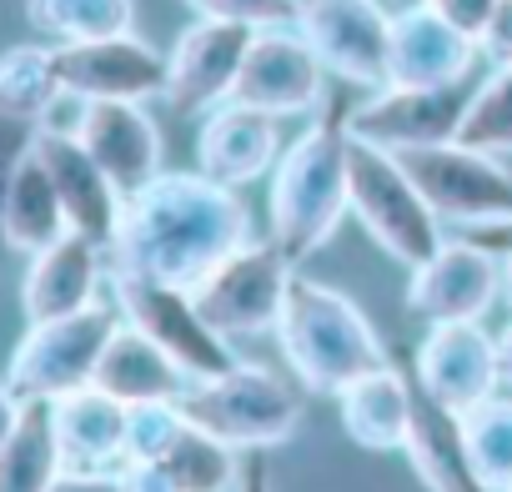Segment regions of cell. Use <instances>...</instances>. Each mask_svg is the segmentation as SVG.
Masks as SVG:
<instances>
[{"instance_id": "obj_1", "label": "cell", "mask_w": 512, "mask_h": 492, "mask_svg": "<svg viewBox=\"0 0 512 492\" xmlns=\"http://www.w3.org/2000/svg\"><path fill=\"white\" fill-rule=\"evenodd\" d=\"M251 241V211L236 186L201 171H161L136 196H126L106 262L121 277H151L171 287H196L221 257Z\"/></svg>"}, {"instance_id": "obj_2", "label": "cell", "mask_w": 512, "mask_h": 492, "mask_svg": "<svg viewBox=\"0 0 512 492\" xmlns=\"http://www.w3.org/2000/svg\"><path fill=\"white\" fill-rule=\"evenodd\" d=\"M347 96H327L312 126L282 146L267 186V216H272V241L302 267L337 236V226L352 216V191H347Z\"/></svg>"}, {"instance_id": "obj_3", "label": "cell", "mask_w": 512, "mask_h": 492, "mask_svg": "<svg viewBox=\"0 0 512 492\" xmlns=\"http://www.w3.org/2000/svg\"><path fill=\"white\" fill-rule=\"evenodd\" d=\"M277 347H282V362L292 367V377L322 397H337L347 382L392 362V352L377 337V327L367 322V312L352 297H342L337 287L312 282L302 272L287 287V302L277 317Z\"/></svg>"}, {"instance_id": "obj_4", "label": "cell", "mask_w": 512, "mask_h": 492, "mask_svg": "<svg viewBox=\"0 0 512 492\" xmlns=\"http://www.w3.org/2000/svg\"><path fill=\"white\" fill-rule=\"evenodd\" d=\"M347 191H352V216L367 226V236L402 267L427 262L442 246V216L427 206L397 151H382L372 141L347 146Z\"/></svg>"}, {"instance_id": "obj_5", "label": "cell", "mask_w": 512, "mask_h": 492, "mask_svg": "<svg viewBox=\"0 0 512 492\" xmlns=\"http://www.w3.org/2000/svg\"><path fill=\"white\" fill-rule=\"evenodd\" d=\"M181 407L196 427L216 432L236 452H272L302 422V397L292 392V382L256 362H236L211 382H191L181 392Z\"/></svg>"}, {"instance_id": "obj_6", "label": "cell", "mask_w": 512, "mask_h": 492, "mask_svg": "<svg viewBox=\"0 0 512 492\" xmlns=\"http://www.w3.org/2000/svg\"><path fill=\"white\" fill-rule=\"evenodd\" d=\"M116 327H121L116 302H91V307L51 317V322H26V337L11 352L6 382L16 387L21 402H56V397L96 382L101 352Z\"/></svg>"}, {"instance_id": "obj_7", "label": "cell", "mask_w": 512, "mask_h": 492, "mask_svg": "<svg viewBox=\"0 0 512 492\" xmlns=\"http://www.w3.org/2000/svg\"><path fill=\"white\" fill-rule=\"evenodd\" d=\"M111 302L121 307V317L136 332H146L186 372V382H211V377H221V372H231L241 362L236 347H231V337H221L201 317L191 287H171V282L111 272Z\"/></svg>"}, {"instance_id": "obj_8", "label": "cell", "mask_w": 512, "mask_h": 492, "mask_svg": "<svg viewBox=\"0 0 512 492\" xmlns=\"http://www.w3.org/2000/svg\"><path fill=\"white\" fill-rule=\"evenodd\" d=\"M292 277H297V262L277 241H246L191 287V297L221 337H231V342L267 337V332H277Z\"/></svg>"}, {"instance_id": "obj_9", "label": "cell", "mask_w": 512, "mask_h": 492, "mask_svg": "<svg viewBox=\"0 0 512 492\" xmlns=\"http://www.w3.org/2000/svg\"><path fill=\"white\" fill-rule=\"evenodd\" d=\"M397 161L407 166V176L442 221L472 231L512 216V171L492 151H477L467 141H442V146L397 151Z\"/></svg>"}, {"instance_id": "obj_10", "label": "cell", "mask_w": 512, "mask_h": 492, "mask_svg": "<svg viewBox=\"0 0 512 492\" xmlns=\"http://www.w3.org/2000/svg\"><path fill=\"white\" fill-rule=\"evenodd\" d=\"M297 31L317 51L332 81L347 91H382L387 86V51H392V6L387 0H302Z\"/></svg>"}, {"instance_id": "obj_11", "label": "cell", "mask_w": 512, "mask_h": 492, "mask_svg": "<svg viewBox=\"0 0 512 492\" xmlns=\"http://www.w3.org/2000/svg\"><path fill=\"white\" fill-rule=\"evenodd\" d=\"M477 81H452V86H382L352 101L347 131L357 141H372L382 151H417V146H442L462 136L467 106H472Z\"/></svg>"}, {"instance_id": "obj_12", "label": "cell", "mask_w": 512, "mask_h": 492, "mask_svg": "<svg viewBox=\"0 0 512 492\" xmlns=\"http://www.w3.org/2000/svg\"><path fill=\"white\" fill-rule=\"evenodd\" d=\"M231 96L287 121V116H317L332 91H327V66L317 61L307 36L297 26H267V31H251Z\"/></svg>"}, {"instance_id": "obj_13", "label": "cell", "mask_w": 512, "mask_h": 492, "mask_svg": "<svg viewBox=\"0 0 512 492\" xmlns=\"http://www.w3.org/2000/svg\"><path fill=\"white\" fill-rule=\"evenodd\" d=\"M502 297V257L477 246L472 236L442 241L427 262L407 277V312L427 327L437 322H482Z\"/></svg>"}, {"instance_id": "obj_14", "label": "cell", "mask_w": 512, "mask_h": 492, "mask_svg": "<svg viewBox=\"0 0 512 492\" xmlns=\"http://www.w3.org/2000/svg\"><path fill=\"white\" fill-rule=\"evenodd\" d=\"M246 46H251L246 26L196 16L176 36V46L166 56V91H161L166 106L176 116H206L211 106L231 101L241 61H246Z\"/></svg>"}, {"instance_id": "obj_15", "label": "cell", "mask_w": 512, "mask_h": 492, "mask_svg": "<svg viewBox=\"0 0 512 492\" xmlns=\"http://www.w3.org/2000/svg\"><path fill=\"white\" fill-rule=\"evenodd\" d=\"M56 71L81 101H151L166 91V56L131 31L56 46Z\"/></svg>"}, {"instance_id": "obj_16", "label": "cell", "mask_w": 512, "mask_h": 492, "mask_svg": "<svg viewBox=\"0 0 512 492\" xmlns=\"http://www.w3.org/2000/svg\"><path fill=\"white\" fill-rule=\"evenodd\" d=\"M277 156H282V121L236 96L211 106L196 126V171L221 186L241 191L251 181L272 176Z\"/></svg>"}, {"instance_id": "obj_17", "label": "cell", "mask_w": 512, "mask_h": 492, "mask_svg": "<svg viewBox=\"0 0 512 492\" xmlns=\"http://www.w3.org/2000/svg\"><path fill=\"white\" fill-rule=\"evenodd\" d=\"M412 377L452 412H467L502 387L497 337H487L482 322H437L412 357Z\"/></svg>"}, {"instance_id": "obj_18", "label": "cell", "mask_w": 512, "mask_h": 492, "mask_svg": "<svg viewBox=\"0 0 512 492\" xmlns=\"http://www.w3.org/2000/svg\"><path fill=\"white\" fill-rule=\"evenodd\" d=\"M36 156L46 161L51 181H56V196L66 206V221L71 231L91 236L96 246H111L116 241V226H121V211H126V196L121 186L101 171V161L81 146L76 131H46L36 136Z\"/></svg>"}, {"instance_id": "obj_19", "label": "cell", "mask_w": 512, "mask_h": 492, "mask_svg": "<svg viewBox=\"0 0 512 492\" xmlns=\"http://www.w3.org/2000/svg\"><path fill=\"white\" fill-rule=\"evenodd\" d=\"M477 41L442 21L432 6L392 11V51H387V86H452L472 81Z\"/></svg>"}, {"instance_id": "obj_20", "label": "cell", "mask_w": 512, "mask_h": 492, "mask_svg": "<svg viewBox=\"0 0 512 492\" xmlns=\"http://www.w3.org/2000/svg\"><path fill=\"white\" fill-rule=\"evenodd\" d=\"M76 136L121 186V196H136L146 181L161 176V126L141 101H86Z\"/></svg>"}, {"instance_id": "obj_21", "label": "cell", "mask_w": 512, "mask_h": 492, "mask_svg": "<svg viewBox=\"0 0 512 492\" xmlns=\"http://www.w3.org/2000/svg\"><path fill=\"white\" fill-rule=\"evenodd\" d=\"M106 272H111L106 246H96L81 231H66L61 241L46 246V252H36L31 267H26V282H21L26 322H51V317L91 307L101 282H106Z\"/></svg>"}, {"instance_id": "obj_22", "label": "cell", "mask_w": 512, "mask_h": 492, "mask_svg": "<svg viewBox=\"0 0 512 492\" xmlns=\"http://www.w3.org/2000/svg\"><path fill=\"white\" fill-rule=\"evenodd\" d=\"M51 432L66 472H121L126 467V402L96 382L51 402Z\"/></svg>"}, {"instance_id": "obj_23", "label": "cell", "mask_w": 512, "mask_h": 492, "mask_svg": "<svg viewBox=\"0 0 512 492\" xmlns=\"http://www.w3.org/2000/svg\"><path fill=\"white\" fill-rule=\"evenodd\" d=\"M402 452L412 457L427 492H487V482L477 477V467L467 457V442H462V412L437 402L417 377H412V427H407Z\"/></svg>"}, {"instance_id": "obj_24", "label": "cell", "mask_w": 512, "mask_h": 492, "mask_svg": "<svg viewBox=\"0 0 512 492\" xmlns=\"http://www.w3.org/2000/svg\"><path fill=\"white\" fill-rule=\"evenodd\" d=\"M337 417H342V432L357 447L402 452L407 447V427H412V372L387 362V367L347 382L337 392Z\"/></svg>"}, {"instance_id": "obj_25", "label": "cell", "mask_w": 512, "mask_h": 492, "mask_svg": "<svg viewBox=\"0 0 512 492\" xmlns=\"http://www.w3.org/2000/svg\"><path fill=\"white\" fill-rule=\"evenodd\" d=\"M96 387L111 392V397H121V402L131 407V402H181V392H186L191 382H186V372H181L146 332H136V327L121 317V327L111 332V342H106V352H101Z\"/></svg>"}, {"instance_id": "obj_26", "label": "cell", "mask_w": 512, "mask_h": 492, "mask_svg": "<svg viewBox=\"0 0 512 492\" xmlns=\"http://www.w3.org/2000/svg\"><path fill=\"white\" fill-rule=\"evenodd\" d=\"M66 231H71V221H66V206L56 196V181H51L46 161L31 151L16 166L6 206H0V246H6V252H21V257H36L51 241H61Z\"/></svg>"}, {"instance_id": "obj_27", "label": "cell", "mask_w": 512, "mask_h": 492, "mask_svg": "<svg viewBox=\"0 0 512 492\" xmlns=\"http://www.w3.org/2000/svg\"><path fill=\"white\" fill-rule=\"evenodd\" d=\"M241 462H246V452H236L231 442H221L216 432L191 422L176 437V447L166 457H156L151 467L166 492H236Z\"/></svg>"}, {"instance_id": "obj_28", "label": "cell", "mask_w": 512, "mask_h": 492, "mask_svg": "<svg viewBox=\"0 0 512 492\" xmlns=\"http://www.w3.org/2000/svg\"><path fill=\"white\" fill-rule=\"evenodd\" d=\"M61 477V452L51 432V402H26L21 427L0 447V492H51Z\"/></svg>"}, {"instance_id": "obj_29", "label": "cell", "mask_w": 512, "mask_h": 492, "mask_svg": "<svg viewBox=\"0 0 512 492\" xmlns=\"http://www.w3.org/2000/svg\"><path fill=\"white\" fill-rule=\"evenodd\" d=\"M26 21L51 46L126 36L136 26V0H26Z\"/></svg>"}, {"instance_id": "obj_30", "label": "cell", "mask_w": 512, "mask_h": 492, "mask_svg": "<svg viewBox=\"0 0 512 492\" xmlns=\"http://www.w3.org/2000/svg\"><path fill=\"white\" fill-rule=\"evenodd\" d=\"M61 71H56V46H11L0 51V111L26 116L41 126V116L61 96Z\"/></svg>"}, {"instance_id": "obj_31", "label": "cell", "mask_w": 512, "mask_h": 492, "mask_svg": "<svg viewBox=\"0 0 512 492\" xmlns=\"http://www.w3.org/2000/svg\"><path fill=\"white\" fill-rule=\"evenodd\" d=\"M462 442L487 492L512 487V392H492L462 412Z\"/></svg>"}, {"instance_id": "obj_32", "label": "cell", "mask_w": 512, "mask_h": 492, "mask_svg": "<svg viewBox=\"0 0 512 492\" xmlns=\"http://www.w3.org/2000/svg\"><path fill=\"white\" fill-rule=\"evenodd\" d=\"M457 141H467L477 151H492V156H512V66H492L477 81Z\"/></svg>"}, {"instance_id": "obj_33", "label": "cell", "mask_w": 512, "mask_h": 492, "mask_svg": "<svg viewBox=\"0 0 512 492\" xmlns=\"http://www.w3.org/2000/svg\"><path fill=\"white\" fill-rule=\"evenodd\" d=\"M191 427L181 402H131L126 407V462H156Z\"/></svg>"}, {"instance_id": "obj_34", "label": "cell", "mask_w": 512, "mask_h": 492, "mask_svg": "<svg viewBox=\"0 0 512 492\" xmlns=\"http://www.w3.org/2000/svg\"><path fill=\"white\" fill-rule=\"evenodd\" d=\"M186 6L211 21H236L246 31H267V26H297L302 0H186Z\"/></svg>"}, {"instance_id": "obj_35", "label": "cell", "mask_w": 512, "mask_h": 492, "mask_svg": "<svg viewBox=\"0 0 512 492\" xmlns=\"http://www.w3.org/2000/svg\"><path fill=\"white\" fill-rule=\"evenodd\" d=\"M36 136H41V126H36V121L0 111V206H6V191H11L16 166L36 151Z\"/></svg>"}, {"instance_id": "obj_36", "label": "cell", "mask_w": 512, "mask_h": 492, "mask_svg": "<svg viewBox=\"0 0 512 492\" xmlns=\"http://www.w3.org/2000/svg\"><path fill=\"white\" fill-rule=\"evenodd\" d=\"M477 51H482V61H492V66H512V0H497L492 21H487L482 36H477Z\"/></svg>"}, {"instance_id": "obj_37", "label": "cell", "mask_w": 512, "mask_h": 492, "mask_svg": "<svg viewBox=\"0 0 512 492\" xmlns=\"http://www.w3.org/2000/svg\"><path fill=\"white\" fill-rule=\"evenodd\" d=\"M427 6L442 16V21H452L457 31H467L472 41L482 36V26L492 21V11H497V0H427Z\"/></svg>"}, {"instance_id": "obj_38", "label": "cell", "mask_w": 512, "mask_h": 492, "mask_svg": "<svg viewBox=\"0 0 512 492\" xmlns=\"http://www.w3.org/2000/svg\"><path fill=\"white\" fill-rule=\"evenodd\" d=\"M51 492H126V477L121 472H66L61 467Z\"/></svg>"}, {"instance_id": "obj_39", "label": "cell", "mask_w": 512, "mask_h": 492, "mask_svg": "<svg viewBox=\"0 0 512 492\" xmlns=\"http://www.w3.org/2000/svg\"><path fill=\"white\" fill-rule=\"evenodd\" d=\"M236 492H277V482H272V467H267V452H246Z\"/></svg>"}, {"instance_id": "obj_40", "label": "cell", "mask_w": 512, "mask_h": 492, "mask_svg": "<svg viewBox=\"0 0 512 492\" xmlns=\"http://www.w3.org/2000/svg\"><path fill=\"white\" fill-rule=\"evenodd\" d=\"M467 236H472L477 246H487V252L502 257V252H512V216H507V221H492V226H472Z\"/></svg>"}, {"instance_id": "obj_41", "label": "cell", "mask_w": 512, "mask_h": 492, "mask_svg": "<svg viewBox=\"0 0 512 492\" xmlns=\"http://www.w3.org/2000/svg\"><path fill=\"white\" fill-rule=\"evenodd\" d=\"M21 412H26V402L16 397V387L0 382V447H6V437L21 427Z\"/></svg>"}, {"instance_id": "obj_42", "label": "cell", "mask_w": 512, "mask_h": 492, "mask_svg": "<svg viewBox=\"0 0 512 492\" xmlns=\"http://www.w3.org/2000/svg\"><path fill=\"white\" fill-rule=\"evenodd\" d=\"M497 377H502V392H512V322L497 332Z\"/></svg>"}, {"instance_id": "obj_43", "label": "cell", "mask_w": 512, "mask_h": 492, "mask_svg": "<svg viewBox=\"0 0 512 492\" xmlns=\"http://www.w3.org/2000/svg\"><path fill=\"white\" fill-rule=\"evenodd\" d=\"M502 302L512 312V252H502Z\"/></svg>"}, {"instance_id": "obj_44", "label": "cell", "mask_w": 512, "mask_h": 492, "mask_svg": "<svg viewBox=\"0 0 512 492\" xmlns=\"http://www.w3.org/2000/svg\"><path fill=\"white\" fill-rule=\"evenodd\" d=\"M392 11H407V6H427V0H387Z\"/></svg>"}, {"instance_id": "obj_45", "label": "cell", "mask_w": 512, "mask_h": 492, "mask_svg": "<svg viewBox=\"0 0 512 492\" xmlns=\"http://www.w3.org/2000/svg\"><path fill=\"white\" fill-rule=\"evenodd\" d=\"M507 492H512V487H507Z\"/></svg>"}]
</instances>
